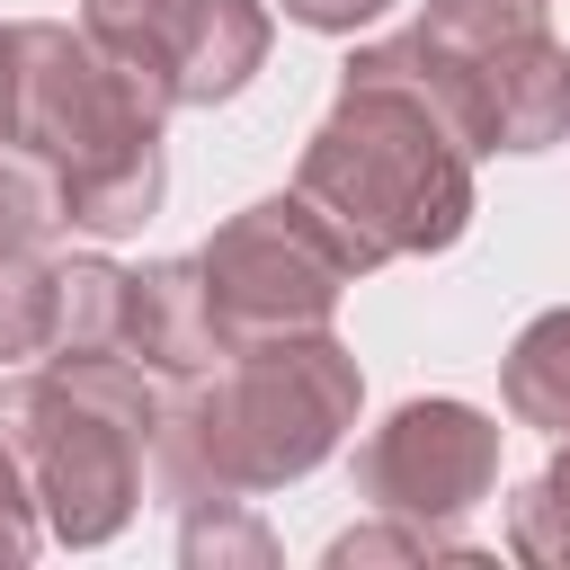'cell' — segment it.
<instances>
[{"label": "cell", "mask_w": 570, "mask_h": 570, "mask_svg": "<svg viewBox=\"0 0 570 570\" xmlns=\"http://www.w3.org/2000/svg\"><path fill=\"white\" fill-rule=\"evenodd\" d=\"M392 0H285V18L294 27H312V36H356V27H374Z\"/></svg>", "instance_id": "e0dca14e"}, {"label": "cell", "mask_w": 570, "mask_h": 570, "mask_svg": "<svg viewBox=\"0 0 570 570\" xmlns=\"http://www.w3.org/2000/svg\"><path fill=\"white\" fill-rule=\"evenodd\" d=\"M463 552L472 543L454 525H419V517H383L374 508V525H356V534L330 543V570H356V561H463Z\"/></svg>", "instance_id": "9a60e30c"}, {"label": "cell", "mask_w": 570, "mask_h": 570, "mask_svg": "<svg viewBox=\"0 0 570 570\" xmlns=\"http://www.w3.org/2000/svg\"><path fill=\"white\" fill-rule=\"evenodd\" d=\"M53 347V267L45 249H0V374Z\"/></svg>", "instance_id": "5bb4252c"}, {"label": "cell", "mask_w": 570, "mask_h": 570, "mask_svg": "<svg viewBox=\"0 0 570 570\" xmlns=\"http://www.w3.org/2000/svg\"><path fill=\"white\" fill-rule=\"evenodd\" d=\"M196 267H205L223 347L285 338V330H330L338 294L356 285V258L338 249V232H330L294 187L240 205V214L196 249Z\"/></svg>", "instance_id": "8992f818"}, {"label": "cell", "mask_w": 570, "mask_h": 570, "mask_svg": "<svg viewBox=\"0 0 570 570\" xmlns=\"http://www.w3.org/2000/svg\"><path fill=\"white\" fill-rule=\"evenodd\" d=\"M80 27L160 116L240 98L276 45L267 0H80Z\"/></svg>", "instance_id": "52a82bcc"}, {"label": "cell", "mask_w": 570, "mask_h": 570, "mask_svg": "<svg viewBox=\"0 0 570 570\" xmlns=\"http://www.w3.org/2000/svg\"><path fill=\"white\" fill-rule=\"evenodd\" d=\"M18 116V18H0V134Z\"/></svg>", "instance_id": "ac0fdd59"}, {"label": "cell", "mask_w": 570, "mask_h": 570, "mask_svg": "<svg viewBox=\"0 0 570 570\" xmlns=\"http://www.w3.org/2000/svg\"><path fill=\"white\" fill-rule=\"evenodd\" d=\"M508 552L534 570H570V436L552 445L534 481L508 490Z\"/></svg>", "instance_id": "4fadbf2b"}, {"label": "cell", "mask_w": 570, "mask_h": 570, "mask_svg": "<svg viewBox=\"0 0 570 570\" xmlns=\"http://www.w3.org/2000/svg\"><path fill=\"white\" fill-rule=\"evenodd\" d=\"M36 543H45V534H36V525H18V517H0V561H27V552H36Z\"/></svg>", "instance_id": "d6986e66"}, {"label": "cell", "mask_w": 570, "mask_h": 570, "mask_svg": "<svg viewBox=\"0 0 570 570\" xmlns=\"http://www.w3.org/2000/svg\"><path fill=\"white\" fill-rule=\"evenodd\" d=\"M125 285H134V267H116V258H62L45 356H125Z\"/></svg>", "instance_id": "8fae6325"}, {"label": "cell", "mask_w": 570, "mask_h": 570, "mask_svg": "<svg viewBox=\"0 0 570 570\" xmlns=\"http://www.w3.org/2000/svg\"><path fill=\"white\" fill-rule=\"evenodd\" d=\"M383 53L481 151H552L570 134V45L543 0H428Z\"/></svg>", "instance_id": "277c9868"}, {"label": "cell", "mask_w": 570, "mask_h": 570, "mask_svg": "<svg viewBox=\"0 0 570 570\" xmlns=\"http://www.w3.org/2000/svg\"><path fill=\"white\" fill-rule=\"evenodd\" d=\"M356 401H365V374L330 330L249 338L214 374H196L160 401L151 481L169 508L285 490L338 454V436L356 428Z\"/></svg>", "instance_id": "7a4b0ae2"}, {"label": "cell", "mask_w": 570, "mask_h": 570, "mask_svg": "<svg viewBox=\"0 0 570 570\" xmlns=\"http://www.w3.org/2000/svg\"><path fill=\"white\" fill-rule=\"evenodd\" d=\"M178 552L187 561H276L267 525L249 517V499H205V508H178Z\"/></svg>", "instance_id": "2e32d148"}, {"label": "cell", "mask_w": 570, "mask_h": 570, "mask_svg": "<svg viewBox=\"0 0 570 570\" xmlns=\"http://www.w3.org/2000/svg\"><path fill=\"white\" fill-rule=\"evenodd\" d=\"M169 383L134 356H45L36 365V508L45 534L98 552L142 508V463Z\"/></svg>", "instance_id": "5b68a950"}, {"label": "cell", "mask_w": 570, "mask_h": 570, "mask_svg": "<svg viewBox=\"0 0 570 570\" xmlns=\"http://www.w3.org/2000/svg\"><path fill=\"white\" fill-rule=\"evenodd\" d=\"M499 401L517 428H543V436H570V303L534 312L508 356H499Z\"/></svg>", "instance_id": "30bf717a"}, {"label": "cell", "mask_w": 570, "mask_h": 570, "mask_svg": "<svg viewBox=\"0 0 570 570\" xmlns=\"http://www.w3.org/2000/svg\"><path fill=\"white\" fill-rule=\"evenodd\" d=\"M356 499L383 517H419V525H463L490 490H499V419L472 401H401L365 445H356Z\"/></svg>", "instance_id": "ba28073f"}, {"label": "cell", "mask_w": 570, "mask_h": 570, "mask_svg": "<svg viewBox=\"0 0 570 570\" xmlns=\"http://www.w3.org/2000/svg\"><path fill=\"white\" fill-rule=\"evenodd\" d=\"M71 232V205H62V178L36 142L0 134V249H53Z\"/></svg>", "instance_id": "7c38bea8"}, {"label": "cell", "mask_w": 570, "mask_h": 570, "mask_svg": "<svg viewBox=\"0 0 570 570\" xmlns=\"http://www.w3.org/2000/svg\"><path fill=\"white\" fill-rule=\"evenodd\" d=\"M294 196L338 232L356 276L392 258H436L472 223V142L383 45H356L330 116L294 160Z\"/></svg>", "instance_id": "6da1fadb"}, {"label": "cell", "mask_w": 570, "mask_h": 570, "mask_svg": "<svg viewBox=\"0 0 570 570\" xmlns=\"http://www.w3.org/2000/svg\"><path fill=\"white\" fill-rule=\"evenodd\" d=\"M125 356L151 365L169 392L196 383V374H214V365L232 356L223 330H214V294H205L196 249H187V258H151V267H134V285H125Z\"/></svg>", "instance_id": "9c48e42d"}, {"label": "cell", "mask_w": 570, "mask_h": 570, "mask_svg": "<svg viewBox=\"0 0 570 570\" xmlns=\"http://www.w3.org/2000/svg\"><path fill=\"white\" fill-rule=\"evenodd\" d=\"M9 134L53 160L71 232H89V240L142 232L169 196L160 107L116 71V53L89 27L18 18V116H9Z\"/></svg>", "instance_id": "3957f363"}]
</instances>
